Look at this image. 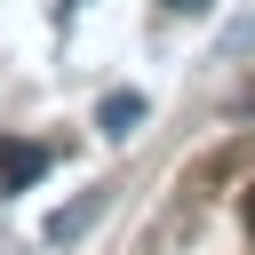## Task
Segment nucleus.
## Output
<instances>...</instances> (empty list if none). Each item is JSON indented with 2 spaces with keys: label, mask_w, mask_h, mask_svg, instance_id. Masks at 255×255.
<instances>
[{
  "label": "nucleus",
  "mask_w": 255,
  "mask_h": 255,
  "mask_svg": "<svg viewBox=\"0 0 255 255\" xmlns=\"http://www.w3.org/2000/svg\"><path fill=\"white\" fill-rule=\"evenodd\" d=\"M167 16H207V0H159Z\"/></svg>",
  "instance_id": "5"
},
{
  "label": "nucleus",
  "mask_w": 255,
  "mask_h": 255,
  "mask_svg": "<svg viewBox=\"0 0 255 255\" xmlns=\"http://www.w3.org/2000/svg\"><path fill=\"white\" fill-rule=\"evenodd\" d=\"M239 223H247V239H255V191H247V199H239Z\"/></svg>",
  "instance_id": "7"
},
{
  "label": "nucleus",
  "mask_w": 255,
  "mask_h": 255,
  "mask_svg": "<svg viewBox=\"0 0 255 255\" xmlns=\"http://www.w3.org/2000/svg\"><path fill=\"white\" fill-rule=\"evenodd\" d=\"M96 215H104V191H80V199H64V207L40 223V247H72L80 231H96Z\"/></svg>",
  "instance_id": "2"
},
{
  "label": "nucleus",
  "mask_w": 255,
  "mask_h": 255,
  "mask_svg": "<svg viewBox=\"0 0 255 255\" xmlns=\"http://www.w3.org/2000/svg\"><path fill=\"white\" fill-rule=\"evenodd\" d=\"M48 143H32V135H0V199H16V191H32L40 175H48Z\"/></svg>",
  "instance_id": "1"
},
{
  "label": "nucleus",
  "mask_w": 255,
  "mask_h": 255,
  "mask_svg": "<svg viewBox=\"0 0 255 255\" xmlns=\"http://www.w3.org/2000/svg\"><path fill=\"white\" fill-rule=\"evenodd\" d=\"M143 112H151V104H143V96H135V88H112V96H104V104H96V128H104V135H112V143H128V135H135V128H143Z\"/></svg>",
  "instance_id": "3"
},
{
  "label": "nucleus",
  "mask_w": 255,
  "mask_h": 255,
  "mask_svg": "<svg viewBox=\"0 0 255 255\" xmlns=\"http://www.w3.org/2000/svg\"><path fill=\"white\" fill-rule=\"evenodd\" d=\"M223 48H255V16H247V24H231V40H223Z\"/></svg>",
  "instance_id": "4"
},
{
  "label": "nucleus",
  "mask_w": 255,
  "mask_h": 255,
  "mask_svg": "<svg viewBox=\"0 0 255 255\" xmlns=\"http://www.w3.org/2000/svg\"><path fill=\"white\" fill-rule=\"evenodd\" d=\"M80 8H88V0H56V24H72V16H80Z\"/></svg>",
  "instance_id": "6"
}]
</instances>
